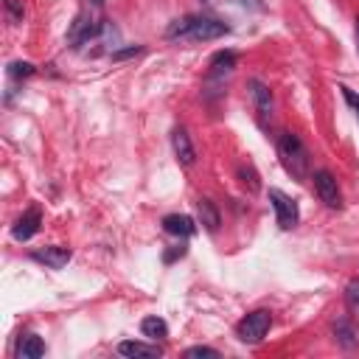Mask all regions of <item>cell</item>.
<instances>
[{"label": "cell", "instance_id": "1", "mask_svg": "<svg viewBox=\"0 0 359 359\" xmlns=\"http://www.w3.org/2000/svg\"><path fill=\"white\" fill-rule=\"evenodd\" d=\"M230 28L222 22V20H213V17H180L174 20L168 28H165V36L168 39H188V42H210V39H219L224 36Z\"/></svg>", "mask_w": 359, "mask_h": 359}, {"label": "cell", "instance_id": "2", "mask_svg": "<svg viewBox=\"0 0 359 359\" xmlns=\"http://www.w3.org/2000/svg\"><path fill=\"white\" fill-rule=\"evenodd\" d=\"M278 154H280L283 168H286L294 180H306V177H309V151H306V146L300 143L297 135L283 132L280 140H278Z\"/></svg>", "mask_w": 359, "mask_h": 359}, {"label": "cell", "instance_id": "3", "mask_svg": "<svg viewBox=\"0 0 359 359\" xmlns=\"http://www.w3.org/2000/svg\"><path fill=\"white\" fill-rule=\"evenodd\" d=\"M269 325H272V311L255 309V311H250V314L236 325V337H238L244 345H255V342H261V339L266 337Z\"/></svg>", "mask_w": 359, "mask_h": 359}, {"label": "cell", "instance_id": "4", "mask_svg": "<svg viewBox=\"0 0 359 359\" xmlns=\"http://www.w3.org/2000/svg\"><path fill=\"white\" fill-rule=\"evenodd\" d=\"M101 28H104V22L98 20V6L90 8V3H87V8H81L79 17H76L73 25H70V42L79 48V45L90 42Z\"/></svg>", "mask_w": 359, "mask_h": 359}, {"label": "cell", "instance_id": "5", "mask_svg": "<svg viewBox=\"0 0 359 359\" xmlns=\"http://www.w3.org/2000/svg\"><path fill=\"white\" fill-rule=\"evenodd\" d=\"M269 202H272V210H275L278 224H280L283 230H292V227L297 224V219H300L297 202H294L289 194H283L280 188H269Z\"/></svg>", "mask_w": 359, "mask_h": 359}, {"label": "cell", "instance_id": "6", "mask_svg": "<svg viewBox=\"0 0 359 359\" xmlns=\"http://www.w3.org/2000/svg\"><path fill=\"white\" fill-rule=\"evenodd\" d=\"M311 182H314V191H317L320 202H325L328 208H339L342 205V194H339V185H337V180H334L331 171H325V168L314 171Z\"/></svg>", "mask_w": 359, "mask_h": 359}, {"label": "cell", "instance_id": "7", "mask_svg": "<svg viewBox=\"0 0 359 359\" xmlns=\"http://www.w3.org/2000/svg\"><path fill=\"white\" fill-rule=\"evenodd\" d=\"M39 224H42V213H39V208H31V210H25V213L14 222L11 236H14L17 241H28V238L39 230Z\"/></svg>", "mask_w": 359, "mask_h": 359}, {"label": "cell", "instance_id": "8", "mask_svg": "<svg viewBox=\"0 0 359 359\" xmlns=\"http://www.w3.org/2000/svg\"><path fill=\"white\" fill-rule=\"evenodd\" d=\"M171 149H174V154H177V163L194 165L196 151H194V143H191V137H188L185 129H174V132H171Z\"/></svg>", "mask_w": 359, "mask_h": 359}, {"label": "cell", "instance_id": "9", "mask_svg": "<svg viewBox=\"0 0 359 359\" xmlns=\"http://www.w3.org/2000/svg\"><path fill=\"white\" fill-rule=\"evenodd\" d=\"M163 230L171 233V236L188 238V236L196 233V224H194V219L185 216V213H168V216H163Z\"/></svg>", "mask_w": 359, "mask_h": 359}, {"label": "cell", "instance_id": "10", "mask_svg": "<svg viewBox=\"0 0 359 359\" xmlns=\"http://www.w3.org/2000/svg\"><path fill=\"white\" fill-rule=\"evenodd\" d=\"M70 250L67 247H45V250H34V261L50 266V269H62L70 261Z\"/></svg>", "mask_w": 359, "mask_h": 359}, {"label": "cell", "instance_id": "11", "mask_svg": "<svg viewBox=\"0 0 359 359\" xmlns=\"http://www.w3.org/2000/svg\"><path fill=\"white\" fill-rule=\"evenodd\" d=\"M250 95H252V101H255L258 115H261V118H269V115H272V93H269V87H266L264 81L252 79V81H250Z\"/></svg>", "mask_w": 359, "mask_h": 359}, {"label": "cell", "instance_id": "12", "mask_svg": "<svg viewBox=\"0 0 359 359\" xmlns=\"http://www.w3.org/2000/svg\"><path fill=\"white\" fill-rule=\"evenodd\" d=\"M118 353L123 356H137V359H157L163 356V351L157 345H149V342H135V339H126L118 345Z\"/></svg>", "mask_w": 359, "mask_h": 359}, {"label": "cell", "instance_id": "13", "mask_svg": "<svg viewBox=\"0 0 359 359\" xmlns=\"http://www.w3.org/2000/svg\"><path fill=\"white\" fill-rule=\"evenodd\" d=\"M334 337H337V342H339L342 348H348V351L359 345V331H356V325H353L348 317H342V320L334 323Z\"/></svg>", "mask_w": 359, "mask_h": 359}, {"label": "cell", "instance_id": "14", "mask_svg": "<svg viewBox=\"0 0 359 359\" xmlns=\"http://www.w3.org/2000/svg\"><path fill=\"white\" fill-rule=\"evenodd\" d=\"M196 213H199V222H202V227L205 230H219V224H222V216H219V210H216V205L208 199V196H202L199 202H196Z\"/></svg>", "mask_w": 359, "mask_h": 359}, {"label": "cell", "instance_id": "15", "mask_svg": "<svg viewBox=\"0 0 359 359\" xmlns=\"http://www.w3.org/2000/svg\"><path fill=\"white\" fill-rule=\"evenodd\" d=\"M42 353H45V342H42L39 337L31 334V337L22 339V345H20V356H22V359H39Z\"/></svg>", "mask_w": 359, "mask_h": 359}, {"label": "cell", "instance_id": "16", "mask_svg": "<svg viewBox=\"0 0 359 359\" xmlns=\"http://www.w3.org/2000/svg\"><path fill=\"white\" fill-rule=\"evenodd\" d=\"M140 331L146 334V337H165L168 334V325H165V320L163 317H146L143 323H140Z\"/></svg>", "mask_w": 359, "mask_h": 359}, {"label": "cell", "instance_id": "17", "mask_svg": "<svg viewBox=\"0 0 359 359\" xmlns=\"http://www.w3.org/2000/svg\"><path fill=\"white\" fill-rule=\"evenodd\" d=\"M233 65H236V53H233V50H219V53H213V59H210V67H213V73H222V70H233Z\"/></svg>", "mask_w": 359, "mask_h": 359}, {"label": "cell", "instance_id": "18", "mask_svg": "<svg viewBox=\"0 0 359 359\" xmlns=\"http://www.w3.org/2000/svg\"><path fill=\"white\" fill-rule=\"evenodd\" d=\"M238 180H241V185H244V188H250V191H258V188H261L258 174H255V168H252V165H238Z\"/></svg>", "mask_w": 359, "mask_h": 359}, {"label": "cell", "instance_id": "19", "mask_svg": "<svg viewBox=\"0 0 359 359\" xmlns=\"http://www.w3.org/2000/svg\"><path fill=\"white\" fill-rule=\"evenodd\" d=\"M345 303H348L351 311L359 314V278H353V280L345 286Z\"/></svg>", "mask_w": 359, "mask_h": 359}, {"label": "cell", "instance_id": "20", "mask_svg": "<svg viewBox=\"0 0 359 359\" xmlns=\"http://www.w3.org/2000/svg\"><path fill=\"white\" fill-rule=\"evenodd\" d=\"M8 76L11 79H28V76H34V65L31 62H14V65H8Z\"/></svg>", "mask_w": 359, "mask_h": 359}, {"label": "cell", "instance_id": "21", "mask_svg": "<svg viewBox=\"0 0 359 359\" xmlns=\"http://www.w3.org/2000/svg\"><path fill=\"white\" fill-rule=\"evenodd\" d=\"M185 356H188V359H194V356L216 359V356H219V351H213V348H208V345H194V348H188V351H185Z\"/></svg>", "mask_w": 359, "mask_h": 359}, {"label": "cell", "instance_id": "22", "mask_svg": "<svg viewBox=\"0 0 359 359\" xmlns=\"http://www.w3.org/2000/svg\"><path fill=\"white\" fill-rule=\"evenodd\" d=\"M339 90H342V95H345V101L351 104V109H353V112H356V118H359V95H356V93H353L351 87H339Z\"/></svg>", "mask_w": 359, "mask_h": 359}, {"label": "cell", "instance_id": "23", "mask_svg": "<svg viewBox=\"0 0 359 359\" xmlns=\"http://www.w3.org/2000/svg\"><path fill=\"white\" fill-rule=\"evenodd\" d=\"M140 50H143L140 45H132V48H123V50H115V53H112V59H115V62H121V59H129V56H137Z\"/></svg>", "mask_w": 359, "mask_h": 359}, {"label": "cell", "instance_id": "24", "mask_svg": "<svg viewBox=\"0 0 359 359\" xmlns=\"http://www.w3.org/2000/svg\"><path fill=\"white\" fill-rule=\"evenodd\" d=\"M6 8H8V14H11V20H22V6H20V0H6Z\"/></svg>", "mask_w": 359, "mask_h": 359}, {"label": "cell", "instance_id": "25", "mask_svg": "<svg viewBox=\"0 0 359 359\" xmlns=\"http://www.w3.org/2000/svg\"><path fill=\"white\" fill-rule=\"evenodd\" d=\"M182 255H185V247L180 244V247H174L171 252H165V261H174V258H182Z\"/></svg>", "mask_w": 359, "mask_h": 359}, {"label": "cell", "instance_id": "26", "mask_svg": "<svg viewBox=\"0 0 359 359\" xmlns=\"http://www.w3.org/2000/svg\"><path fill=\"white\" fill-rule=\"evenodd\" d=\"M356 50H359V17H356Z\"/></svg>", "mask_w": 359, "mask_h": 359}, {"label": "cell", "instance_id": "27", "mask_svg": "<svg viewBox=\"0 0 359 359\" xmlns=\"http://www.w3.org/2000/svg\"><path fill=\"white\" fill-rule=\"evenodd\" d=\"M202 3H208V0H202Z\"/></svg>", "mask_w": 359, "mask_h": 359}]
</instances>
